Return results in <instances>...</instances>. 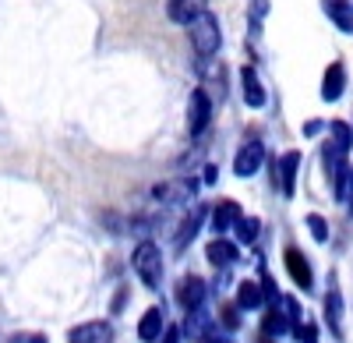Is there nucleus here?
Segmentation results:
<instances>
[{
	"instance_id": "1",
	"label": "nucleus",
	"mask_w": 353,
	"mask_h": 343,
	"mask_svg": "<svg viewBox=\"0 0 353 343\" xmlns=\"http://www.w3.org/2000/svg\"><path fill=\"white\" fill-rule=\"evenodd\" d=\"M188 32H191V46H194V53L201 57V61H209V57L219 50V43H223L219 18L209 14V11H201V14L188 25Z\"/></svg>"
},
{
	"instance_id": "2",
	"label": "nucleus",
	"mask_w": 353,
	"mask_h": 343,
	"mask_svg": "<svg viewBox=\"0 0 353 343\" xmlns=\"http://www.w3.org/2000/svg\"><path fill=\"white\" fill-rule=\"evenodd\" d=\"M134 273L149 291H159V283H163V251L152 241H141L134 248Z\"/></svg>"
},
{
	"instance_id": "3",
	"label": "nucleus",
	"mask_w": 353,
	"mask_h": 343,
	"mask_svg": "<svg viewBox=\"0 0 353 343\" xmlns=\"http://www.w3.org/2000/svg\"><path fill=\"white\" fill-rule=\"evenodd\" d=\"M209 121H212V99H209L205 89H194L191 99H188V131L201 135L205 128H209Z\"/></svg>"
},
{
	"instance_id": "4",
	"label": "nucleus",
	"mask_w": 353,
	"mask_h": 343,
	"mask_svg": "<svg viewBox=\"0 0 353 343\" xmlns=\"http://www.w3.org/2000/svg\"><path fill=\"white\" fill-rule=\"evenodd\" d=\"M297 174H301V153H283L279 166H276V184H279V195L283 198H293L297 195Z\"/></svg>"
},
{
	"instance_id": "5",
	"label": "nucleus",
	"mask_w": 353,
	"mask_h": 343,
	"mask_svg": "<svg viewBox=\"0 0 353 343\" xmlns=\"http://www.w3.org/2000/svg\"><path fill=\"white\" fill-rule=\"evenodd\" d=\"M261 159H265V146H261V141L258 138L244 141L237 159H233V174H237V177H254L261 170Z\"/></svg>"
},
{
	"instance_id": "6",
	"label": "nucleus",
	"mask_w": 353,
	"mask_h": 343,
	"mask_svg": "<svg viewBox=\"0 0 353 343\" xmlns=\"http://www.w3.org/2000/svg\"><path fill=\"white\" fill-rule=\"evenodd\" d=\"M283 262H286V273L293 276V283H297L301 291H311L314 276H311V266H307V259H304V251L290 244V248L283 251Z\"/></svg>"
},
{
	"instance_id": "7",
	"label": "nucleus",
	"mask_w": 353,
	"mask_h": 343,
	"mask_svg": "<svg viewBox=\"0 0 353 343\" xmlns=\"http://www.w3.org/2000/svg\"><path fill=\"white\" fill-rule=\"evenodd\" d=\"M205 294H209V287H205V280L198 276H184L181 283H176V301H181L184 311H194L205 304Z\"/></svg>"
},
{
	"instance_id": "8",
	"label": "nucleus",
	"mask_w": 353,
	"mask_h": 343,
	"mask_svg": "<svg viewBox=\"0 0 353 343\" xmlns=\"http://www.w3.org/2000/svg\"><path fill=\"white\" fill-rule=\"evenodd\" d=\"M68 343H113V329L110 322H81L68 333Z\"/></svg>"
},
{
	"instance_id": "9",
	"label": "nucleus",
	"mask_w": 353,
	"mask_h": 343,
	"mask_svg": "<svg viewBox=\"0 0 353 343\" xmlns=\"http://www.w3.org/2000/svg\"><path fill=\"white\" fill-rule=\"evenodd\" d=\"M321 11L329 14V21L339 32L353 36V0H321Z\"/></svg>"
},
{
	"instance_id": "10",
	"label": "nucleus",
	"mask_w": 353,
	"mask_h": 343,
	"mask_svg": "<svg viewBox=\"0 0 353 343\" xmlns=\"http://www.w3.org/2000/svg\"><path fill=\"white\" fill-rule=\"evenodd\" d=\"M159 202H188V198H194V181H188V177H176V181H163V184H156V191H152Z\"/></svg>"
},
{
	"instance_id": "11",
	"label": "nucleus",
	"mask_w": 353,
	"mask_h": 343,
	"mask_svg": "<svg viewBox=\"0 0 353 343\" xmlns=\"http://www.w3.org/2000/svg\"><path fill=\"white\" fill-rule=\"evenodd\" d=\"M343 92H346V68L339 61H332L325 78H321V99L336 103V99H343Z\"/></svg>"
},
{
	"instance_id": "12",
	"label": "nucleus",
	"mask_w": 353,
	"mask_h": 343,
	"mask_svg": "<svg viewBox=\"0 0 353 343\" xmlns=\"http://www.w3.org/2000/svg\"><path fill=\"white\" fill-rule=\"evenodd\" d=\"M241 216H244L241 206L233 202V198H223V202L216 206V213H212V231H216V234H230L233 226L241 223Z\"/></svg>"
},
{
	"instance_id": "13",
	"label": "nucleus",
	"mask_w": 353,
	"mask_h": 343,
	"mask_svg": "<svg viewBox=\"0 0 353 343\" xmlns=\"http://www.w3.org/2000/svg\"><path fill=\"white\" fill-rule=\"evenodd\" d=\"M201 219H205V206H194V209L181 219V231H176V237H173V248H176V251H184V248L194 241V234L201 231Z\"/></svg>"
},
{
	"instance_id": "14",
	"label": "nucleus",
	"mask_w": 353,
	"mask_h": 343,
	"mask_svg": "<svg viewBox=\"0 0 353 343\" xmlns=\"http://www.w3.org/2000/svg\"><path fill=\"white\" fill-rule=\"evenodd\" d=\"M325 322H329V329H332V336L336 340H343V291L336 287H329V294H325Z\"/></svg>"
},
{
	"instance_id": "15",
	"label": "nucleus",
	"mask_w": 353,
	"mask_h": 343,
	"mask_svg": "<svg viewBox=\"0 0 353 343\" xmlns=\"http://www.w3.org/2000/svg\"><path fill=\"white\" fill-rule=\"evenodd\" d=\"M205 255H209V262H212L216 269H230L233 262H237V244L226 241L223 234H216V241L205 248Z\"/></svg>"
},
{
	"instance_id": "16",
	"label": "nucleus",
	"mask_w": 353,
	"mask_h": 343,
	"mask_svg": "<svg viewBox=\"0 0 353 343\" xmlns=\"http://www.w3.org/2000/svg\"><path fill=\"white\" fill-rule=\"evenodd\" d=\"M205 4H209V0H170L166 14H170V21H176V25H191V21L205 11Z\"/></svg>"
},
{
	"instance_id": "17",
	"label": "nucleus",
	"mask_w": 353,
	"mask_h": 343,
	"mask_svg": "<svg viewBox=\"0 0 353 343\" xmlns=\"http://www.w3.org/2000/svg\"><path fill=\"white\" fill-rule=\"evenodd\" d=\"M163 322H166L163 308H149V311L141 315V322H138V340H145V343L163 340Z\"/></svg>"
},
{
	"instance_id": "18",
	"label": "nucleus",
	"mask_w": 353,
	"mask_h": 343,
	"mask_svg": "<svg viewBox=\"0 0 353 343\" xmlns=\"http://www.w3.org/2000/svg\"><path fill=\"white\" fill-rule=\"evenodd\" d=\"M241 85H244V103L248 106H265V85H261V78H258V71L254 68H244L241 71Z\"/></svg>"
},
{
	"instance_id": "19",
	"label": "nucleus",
	"mask_w": 353,
	"mask_h": 343,
	"mask_svg": "<svg viewBox=\"0 0 353 343\" xmlns=\"http://www.w3.org/2000/svg\"><path fill=\"white\" fill-rule=\"evenodd\" d=\"M265 301H269V297H265V287H261V283H254V280H244L241 287H237V304H241L244 311H258Z\"/></svg>"
},
{
	"instance_id": "20",
	"label": "nucleus",
	"mask_w": 353,
	"mask_h": 343,
	"mask_svg": "<svg viewBox=\"0 0 353 343\" xmlns=\"http://www.w3.org/2000/svg\"><path fill=\"white\" fill-rule=\"evenodd\" d=\"M286 329H293V322H290V315H286V308L279 311V301L269 304V311H265V322H261V333H265V336H283Z\"/></svg>"
},
{
	"instance_id": "21",
	"label": "nucleus",
	"mask_w": 353,
	"mask_h": 343,
	"mask_svg": "<svg viewBox=\"0 0 353 343\" xmlns=\"http://www.w3.org/2000/svg\"><path fill=\"white\" fill-rule=\"evenodd\" d=\"M332 188H336V195H339V202L350 209V206H353V163H346V170L339 174V181H336Z\"/></svg>"
},
{
	"instance_id": "22",
	"label": "nucleus",
	"mask_w": 353,
	"mask_h": 343,
	"mask_svg": "<svg viewBox=\"0 0 353 343\" xmlns=\"http://www.w3.org/2000/svg\"><path fill=\"white\" fill-rule=\"evenodd\" d=\"M329 138L336 141L339 149H346V153L353 149V128H350L346 121H332V124H329Z\"/></svg>"
},
{
	"instance_id": "23",
	"label": "nucleus",
	"mask_w": 353,
	"mask_h": 343,
	"mask_svg": "<svg viewBox=\"0 0 353 343\" xmlns=\"http://www.w3.org/2000/svg\"><path fill=\"white\" fill-rule=\"evenodd\" d=\"M258 226H261V223H258L254 216H241V223L233 226V231H237V241H241V244H254V241H258Z\"/></svg>"
},
{
	"instance_id": "24",
	"label": "nucleus",
	"mask_w": 353,
	"mask_h": 343,
	"mask_svg": "<svg viewBox=\"0 0 353 343\" xmlns=\"http://www.w3.org/2000/svg\"><path fill=\"white\" fill-rule=\"evenodd\" d=\"M307 231H311V237H314L318 244H325V241H329V223L321 219L318 213H311V216H307Z\"/></svg>"
},
{
	"instance_id": "25",
	"label": "nucleus",
	"mask_w": 353,
	"mask_h": 343,
	"mask_svg": "<svg viewBox=\"0 0 353 343\" xmlns=\"http://www.w3.org/2000/svg\"><path fill=\"white\" fill-rule=\"evenodd\" d=\"M237 311H241V304H223V308H219V319H223L226 329H237V326H241V315H237Z\"/></svg>"
},
{
	"instance_id": "26",
	"label": "nucleus",
	"mask_w": 353,
	"mask_h": 343,
	"mask_svg": "<svg viewBox=\"0 0 353 343\" xmlns=\"http://www.w3.org/2000/svg\"><path fill=\"white\" fill-rule=\"evenodd\" d=\"M293 336H297L301 343H318V340H314V336H318V329H314V322H307V319L293 326Z\"/></svg>"
},
{
	"instance_id": "27",
	"label": "nucleus",
	"mask_w": 353,
	"mask_h": 343,
	"mask_svg": "<svg viewBox=\"0 0 353 343\" xmlns=\"http://www.w3.org/2000/svg\"><path fill=\"white\" fill-rule=\"evenodd\" d=\"M283 308H286V315H290L293 326L304 322V311H301V301H297V297H283Z\"/></svg>"
},
{
	"instance_id": "28",
	"label": "nucleus",
	"mask_w": 353,
	"mask_h": 343,
	"mask_svg": "<svg viewBox=\"0 0 353 343\" xmlns=\"http://www.w3.org/2000/svg\"><path fill=\"white\" fill-rule=\"evenodd\" d=\"M8 343H50L43 333H18V336H11Z\"/></svg>"
},
{
	"instance_id": "29",
	"label": "nucleus",
	"mask_w": 353,
	"mask_h": 343,
	"mask_svg": "<svg viewBox=\"0 0 353 343\" xmlns=\"http://www.w3.org/2000/svg\"><path fill=\"white\" fill-rule=\"evenodd\" d=\"M251 8H254V18H265L269 14V0H251Z\"/></svg>"
},
{
	"instance_id": "30",
	"label": "nucleus",
	"mask_w": 353,
	"mask_h": 343,
	"mask_svg": "<svg viewBox=\"0 0 353 343\" xmlns=\"http://www.w3.org/2000/svg\"><path fill=\"white\" fill-rule=\"evenodd\" d=\"M163 343H181V329H166Z\"/></svg>"
},
{
	"instance_id": "31",
	"label": "nucleus",
	"mask_w": 353,
	"mask_h": 343,
	"mask_svg": "<svg viewBox=\"0 0 353 343\" xmlns=\"http://www.w3.org/2000/svg\"><path fill=\"white\" fill-rule=\"evenodd\" d=\"M124 301H128V291H121V294L113 297V311H121V308H124Z\"/></svg>"
},
{
	"instance_id": "32",
	"label": "nucleus",
	"mask_w": 353,
	"mask_h": 343,
	"mask_svg": "<svg viewBox=\"0 0 353 343\" xmlns=\"http://www.w3.org/2000/svg\"><path fill=\"white\" fill-rule=\"evenodd\" d=\"M205 184H216V166H205Z\"/></svg>"
},
{
	"instance_id": "33",
	"label": "nucleus",
	"mask_w": 353,
	"mask_h": 343,
	"mask_svg": "<svg viewBox=\"0 0 353 343\" xmlns=\"http://www.w3.org/2000/svg\"><path fill=\"white\" fill-rule=\"evenodd\" d=\"M198 343H233V340H223V336H205V340H198Z\"/></svg>"
},
{
	"instance_id": "34",
	"label": "nucleus",
	"mask_w": 353,
	"mask_h": 343,
	"mask_svg": "<svg viewBox=\"0 0 353 343\" xmlns=\"http://www.w3.org/2000/svg\"><path fill=\"white\" fill-rule=\"evenodd\" d=\"M318 131H321V124H318V121H311V124L304 128V135H318Z\"/></svg>"
},
{
	"instance_id": "35",
	"label": "nucleus",
	"mask_w": 353,
	"mask_h": 343,
	"mask_svg": "<svg viewBox=\"0 0 353 343\" xmlns=\"http://www.w3.org/2000/svg\"><path fill=\"white\" fill-rule=\"evenodd\" d=\"M261 343H276V340H272V336H269V340H261Z\"/></svg>"
}]
</instances>
